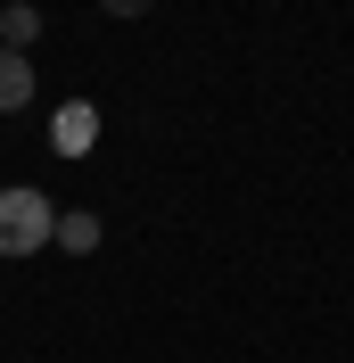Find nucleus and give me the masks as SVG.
Returning a JSON list of instances; mask_svg holds the SVG:
<instances>
[{
    "label": "nucleus",
    "instance_id": "nucleus-5",
    "mask_svg": "<svg viewBox=\"0 0 354 363\" xmlns=\"http://www.w3.org/2000/svg\"><path fill=\"white\" fill-rule=\"evenodd\" d=\"M50 240H58V248H74V256H91V248H99V215H91V206H74V215H58V231H50Z\"/></svg>",
    "mask_w": 354,
    "mask_h": 363
},
{
    "label": "nucleus",
    "instance_id": "nucleus-2",
    "mask_svg": "<svg viewBox=\"0 0 354 363\" xmlns=\"http://www.w3.org/2000/svg\"><path fill=\"white\" fill-rule=\"evenodd\" d=\"M50 149H58V157H91V149H99V108H91V99H67V108L50 116Z\"/></svg>",
    "mask_w": 354,
    "mask_h": 363
},
{
    "label": "nucleus",
    "instance_id": "nucleus-4",
    "mask_svg": "<svg viewBox=\"0 0 354 363\" xmlns=\"http://www.w3.org/2000/svg\"><path fill=\"white\" fill-rule=\"evenodd\" d=\"M33 33H42L33 0H8V9H0V50H33Z\"/></svg>",
    "mask_w": 354,
    "mask_h": 363
},
{
    "label": "nucleus",
    "instance_id": "nucleus-6",
    "mask_svg": "<svg viewBox=\"0 0 354 363\" xmlns=\"http://www.w3.org/2000/svg\"><path fill=\"white\" fill-rule=\"evenodd\" d=\"M99 9H108V17H149L156 0H99Z\"/></svg>",
    "mask_w": 354,
    "mask_h": 363
},
{
    "label": "nucleus",
    "instance_id": "nucleus-3",
    "mask_svg": "<svg viewBox=\"0 0 354 363\" xmlns=\"http://www.w3.org/2000/svg\"><path fill=\"white\" fill-rule=\"evenodd\" d=\"M33 99V67H25V50H0V116H17Z\"/></svg>",
    "mask_w": 354,
    "mask_h": 363
},
{
    "label": "nucleus",
    "instance_id": "nucleus-1",
    "mask_svg": "<svg viewBox=\"0 0 354 363\" xmlns=\"http://www.w3.org/2000/svg\"><path fill=\"white\" fill-rule=\"evenodd\" d=\"M50 231H58V206H50L33 182L0 190V256H33V248H50Z\"/></svg>",
    "mask_w": 354,
    "mask_h": 363
}]
</instances>
